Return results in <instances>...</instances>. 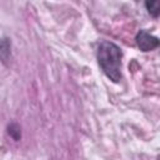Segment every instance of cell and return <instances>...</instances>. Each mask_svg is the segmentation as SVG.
Here are the masks:
<instances>
[{
	"label": "cell",
	"instance_id": "cell-5",
	"mask_svg": "<svg viewBox=\"0 0 160 160\" xmlns=\"http://www.w3.org/2000/svg\"><path fill=\"white\" fill-rule=\"evenodd\" d=\"M145 6H146L149 14H150L152 18H158V16H159V14H160V2H159V1H155V0H152V1H146V2H145Z\"/></svg>",
	"mask_w": 160,
	"mask_h": 160
},
{
	"label": "cell",
	"instance_id": "cell-3",
	"mask_svg": "<svg viewBox=\"0 0 160 160\" xmlns=\"http://www.w3.org/2000/svg\"><path fill=\"white\" fill-rule=\"evenodd\" d=\"M11 55V41L8 38H0V60L6 64Z\"/></svg>",
	"mask_w": 160,
	"mask_h": 160
},
{
	"label": "cell",
	"instance_id": "cell-1",
	"mask_svg": "<svg viewBox=\"0 0 160 160\" xmlns=\"http://www.w3.org/2000/svg\"><path fill=\"white\" fill-rule=\"evenodd\" d=\"M96 59L101 71L112 82L121 80V59L122 51L112 41L104 40L98 45Z\"/></svg>",
	"mask_w": 160,
	"mask_h": 160
},
{
	"label": "cell",
	"instance_id": "cell-2",
	"mask_svg": "<svg viewBox=\"0 0 160 160\" xmlns=\"http://www.w3.org/2000/svg\"><path fill=\"white\" fill-rule=\"evenodd\" d=\"M135 41L141 51H151L159 46V39L146 30H140L135 36Z\"/></svg>",
	"mask_w": 160,
	"mask_h": 160
},
{
	"label": "cell",
	"instance_id": "cell-4",
	"mask_svg": "<svg viewBox=\"0 0 160 160\" xmlns=\"http://www.w3.org/2000/svg\"><path fill=\"white\" fill-rule=\"evenodd\" d=\"M6 130H8L9 136L12 140L19 141L21 139V128H20V125L18 122H10L8 125V128H6Z\"/></svg>",
	"mask_w": 160,
	"mask_h": 160
}]
</instances>
